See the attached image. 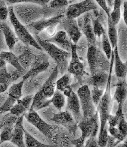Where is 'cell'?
Returning a JSON list of instances; mask_svg holds the SVG:
<instances>
[{
	"label": "cell",
	"instance_id": "cell-1",
	"mask_svg": "<svg viewBox=\"0 0 127 147\" xmlns=\"http://www.w3.org/2000/svg\"><path fill=\"white\" fill-rule=\"evenodd\" d=\"M58 74V68L56 66L48 78L45 81L39 90L34 95L29 110H39L49 105V100L55 90V83Z\"/></svg>",
	"mask_w": 127,
	"mask_h": 147
},
{
	"label": "cell",
	"instance_id": "cell-2",
	"mask_svg": "<svg viewBox=\"0 0 127 147\" xmlns=\"http://www.w3.org/2000/svg\"><path fill=\"white\" fill-rule=\"evenodd\" d=\"M111 62L110 63L109 74L107 80V85L104 90V94L101 98L98 106L97 111L99 116L100 121V127L99 133L103 131V130L107 127V121L109 115L112 109V99L111 93V86L112 80V74L114 67V50L112 51L111 56Z\"/></svg>",
	"mask_w": 127,
	"mask_h": 147
},
{
	"label": "cell",
	"instance_id": "cell-3",
	"mask_svg": "<svg viewBox=\"0 0 127 147\" xmlns=\"http://www.w3.org/2000/svg\"><path fill=\"white\" fill-rule=\"evenodd\" d=\"M34 37L42 49L45 50L56 62L59 73L61 75L65 74L71 59V53L60 49L47 40L42 39L39 35H34Z\"/></svg>",
	"mask_w": 127,
	"mask_h": 147
},
{
	"label": "cell",
	"instance_id": "cell-4",
	"mask_svg": "<svg viewBox=\"0 0 127 147\" xmlns=\"http://www.w3.org/2000/svg\"><path fill=\"white\" fill-rule=\"evenodd\" d=\"M12 6L14 14L18 20L21 23H26L27 25L40 20L43 14L42 6L36 3H17Z\"/></svg>",
	"mask_w": 127,
	"mask_h": 147
},
{
	"label": "cell",
	"instance_id": "cell-5",
	"mask_svg": "<svg viewBox=\"0 0 127 147\" xmlns=\"http://www.w3.org/2000/svg\"><path fill=\"white\" fill-rule=\"evenodd\" d=\"M99 115L98 111L89 118H82L78 122L82 135L80 138L72 141V144L77 147L84 146L85 141L89 137H96L99 131Z\"/></svg>",
	"mask_w": 127,
	"mask_h": 147
},
{
	"label": "cell",
	"instance_id": "cell-6",
	"mask_svg": "<svg viewBox=\"0 0 127 147\" xmlns=\"http://www.w3.org/2000/svg\"><path fill=\"white\" fill-rule=\"evenodd\" d=\"M10 22L13 27L14 31L18 39L20 42H23L27 46H32L37 50H42V47L39 45L34 36L29 32L27 27L21 23L17 18L14 12L12 6L9 7V16Z\"/></svg>",
	"mask_w": 127,
	"mask_h": 147
},
{
	"label": "cell",
	"instance_id": "cell-7",
	"mask_svg": "<svg viewBox=\"0 0 127 147\" xmlns=\"http://www.w3.org/2000/svg\"><path fill=\"white\" fill-rule=\"evenodd\" d=\"M24 116L28 122L36 127L47 138L54 142H56L57 137L53 127L43 120L36 111L28 110Z\"/></svg>",
	"mask_w": 127,
	"mask_h": 147
},
{
	"label": "cell",
	"instance_id": "cell-8",
	"mask_svg": "<svg viewBox=\"0 0 127 147\" xmlns=\"http://www.w3.org/2000/svg\"><path fill=\"white\" fill-rule=\"evenodd\" d=\"M83 112L82 118H89L93 116L97 110L92 100L90 90L88 85L80 87L77 92Z\"/></svg>",
	"mask_w": 127,
	"mask_h": 147
},
{
	"label": "cell",
	"instance_id": "cell-9",
	"mask_svg": "<svg viewBox=\"0 0 127 147\" xmlns=\"http://www.w3.org/2000/svg\"><path fill=\"white\" fill-rule=\"evenodd\" d=\"M98 5L95 0H83L80 2L70 5L66 11V18L76 19L82 15L98 9Z\"/></svg>",
	"mask_w": 127,
	"mask_h": 147
},
{
	"label": "cell",
	"instance_id": "cell-10",
	"mask_svg": "<svg viewBox=\"0 0 127 147\" xmlns=\"http://www.w3.org/2000/svg\"><path fill=\"white\" fill-rule=\"evenodd\" d=\"M49 66V63L46 55L42 54L35 55L34 62L29 70L23 76V80L26 81L34 78L38 74L46 71Z\"/></svg>",
	"mask_w": 127,
	"mask_h": 147
},
{
	"label": "cell",
	"instance_id": "cell-11",
	"mask_svg": "<svg viewBox=\"0 0 127 147\" xmlns=\"http://www.w3.org/2000/svg\"><path fill=\"white\" fill-rule=\"evenodd\" d=\"M71 56L67 71L70 74H72L77 80H82L83 76L86 74L85 67L83 63L80 61L77 53V45L72 44L71 46Z\"/></svg>",
	"mask_w": 127,
	"mask_h": 147
},
{
	"label": "cell",
	"instance_id": "cell-12",
	"mask_svg": "<svg viewBox=\"0 0 127 147\" xmlns=\"http://www.w3.org/2000/svg\"><path fill=\"white\" fill-rule=\"evenodd\" d=\"M64 17V15L59 14L49 18H42L39 20L27 24L26 27L29 32L33 35H39V34L45 30L49 26L53 24L58 25Z\"/></svg>",
	"mask_w": 127,
	"mask_h": 147
},
{
	"label": "cell",
	"instance_id": "cell-13",
	"mask_svg": "<svg viewBox=\"0 0 127 147\" xmlns=\"http://www.w3.org/2000/svg\"><path fill=\"white\" fill-rule=\"evenodd\" d=\"M51 120L54 123L66 128L72 135L76 136L78 123L74 119L72 115L67 110L60 111L58 113L54 114Z\"/></svg>",
	"mask_w": 127,
	"mask_h": 147
},
{
	"label": "cell",
	"instance_id": "cell-14",
	"mask_svg": "<svg viewBox=\"0 0 127 147\" xmlns=\"http://www.w3.org/2000/svg\"><path fill=\"white\" fill-rule=\"evenodd\" d=\"M78 19V25L80 31L83 32L86 37L88 47L89 45H96V36L93 32V27L92 23V18L88 12L84 14L81 17H79Z\"/></svg>",
	"mask_w": 127,
	"mask_h": 147
},
{
	"label": "cell",
	"instance_id": "cell-15",
	"mask_svg": "<svg viewBox=\"0 0 127 147\" xmlns=\"http://www.w3.org/2000/svg\"><path fill=\"white\" fill-rule=\"evenodd\" d=\"M17 119L18 117L10 113L7 114V115H5L0 120V122H2L3 124L0 131V145L3 142L11 140L13 134L14 126Z\"/></svg>",
	"mask_w": 127,
	"mask_h": 147
},
{
	"label": "cell",
	"instance_id": "cell-16",
	"mask_svg": "<svg viewBox=\"0 0 127 147\" xmlns=\"http://www.w3.org/2000/svg\"><path fill=\"white\" fill-rule=\"evenodd\" d=\"M64 18L60 21L61 25L72 42L77 45L83 35L78 25L77 20L76 19L70 20Z\"/></svg>",
	"mask_w": 127,
	"mask_h": 147
},
{
	"label": "cell",
	"instance_id": "cell-17",
	"mask_svg": "<svg viewBox=\"0 0 127 147\" xmlns=\"http://www.w3.org/2000/svg\"><path fill=\"white\" fill-rule=\"evenodd\" d=\"M66 110L71 114L77 123L80 121L83 116L81 114L80 102L77 94L72 92L70 96L67 97Z\"/></svg>",
	"mask_w": 127,
	"mask_h": 147
},
{
	"label": "cell",
	"instance_id": "cell-18",
	"mask_svg": "<svg viewBox=\"0 0 127 147\" xmlns=\"http://www.w3.org/2000/svg\"><path fill=\"white\" fill-rule=\"evenodd\" d=\"M24 116L21 115L18 117L14 126L13 131L10 142L14 145L18 147H25L24 142V133L23 127V120Z\"/></svg>",
	"mask_w": 127,
	"mask_h": 147
},
{
	"label": "cell",
	"instance_id": "cell-19",
	"mask_svg": "<svg viewBox=\"0 0 127 147\" xmlns=\"http://www.w3.org/2000/svg\"><path fill=\"white\" fill-rule=\"evenodd\" d=\"M46 40L64 50L70 53L71 51V46L73 42L64 30L58 32L53 36Z\"/></svg>",
	"mask_w": 127,
	"mask_h": 147
},
{
	"label": "cell",
	"instance_id": "cell-20",
	"mask_svg": "<svg viewBox=\"0 0 127 147\" xmlns=\"http://www.w3.org/2000/svg\"><path fill=\"white\" fill-rule=\"evenodd\" d=\"M33 96V95H29L17 100L11 109L10 113L18 117L24 115L30 107Z\"/></svg>",
	"mask_w": 127,
	"mask_h": 147
},
{
	"label": "cell",
	"instance_id": "cell-21",
	"mask_svg": "<svg viewBox=\"0 0 127 147\" xmlns=\"http://www.w3.org/2000/svg\"><path fill=\"white\" fill-rule=\"evenodd\" d=\"M0 29L1 30L7 47L9 51H12L15 44L19 40L13 31L10 27L3 22H0Z\"/></svg>",
	"mask_w": 127,
	"mask_h": 147
},
{
	"label": "cell",
	"instance_id": "cell-22",
	"mask_svg": "<svg viewBox=\"0 0 127 147\" xmlns=\"http://www.w3.org/2000/svg\"><path fill=\"white\" fill-rule=\"evenodd\" d=\"M114 72L117 77L120 78H125L127 76V62H123L120 59L118 53L117 45L114 47Z\"/></svg>",
	"mask_w": 127,
	"mask_h": 147
},
{
	"label": "cell",
	"instance_id": "cell-23",
	"mask_svg": "<svg viewBox=\"0 0 127 147\" xmlns=\"http://www.w3.org/2000/svg\"><path fill=\"white\" fill-rule=\"evenodd\" d=\"M97 53L96 45H89L88 47L87 60L92 76L98 72V68L99 67V62Z\"/></svg>",
	"mask_w": 127,
	"mask_h": 147
},
{
	"label": "cell",
	"instance_id": "cell-24",
	"mask_svg": "<svg viewBox=\"0 0 127 147\" xmlns=\"http://www.w3.org/2000/svg\"><path fill=\"white\" fill-rule=\"evenodd\" d=\"M70 74H64L59 80H56L55 88L64 94L65 96L68 97L72 93V89L70 85Z\"/></svg>",
	"mask_w": 127,
	"mask_h": 147
},
{
	"label": "cell",
	"instance_id": "cell-25",
	"mask_svg": "<svg viewBox=\"0 0 127 147\" xmlns=\"http://www.w3.org/2000/svg\"><path fill=\"white\" fill-rule=\"evenodd\" d=\"M127 97V82L123 78L119 80L116 85L115 93L114 94L112 100H115L118 105H122L126 99Z\"/></svg>",
	"mask_w": 127,
	"mask_h": 147
},
{
	"label": "cell",
	"instance_id": "cell-26",
	"mask_svg": "<svg viewBox=\"0 0 127 147\" xmlns=\"http://www.w3.org/2000/svg\"><path fill=\"white\" fill-rule=\"evenodd\" d=\"M0 58L5 61L7 63L13 66L18 71L25 74V70L20 65L18 56L11 51H2L0 53Z\"/></svg>",
	"mask_w": 127,
	"mask_h": 147
},
{
	"label": "cell",
	"instance_id": "cell-27",
	"mask_svg": "<svg viewBox=\"0 0 127 147\" xmlns=\"http://www.w3.org/2000/svg\"><path fill=\"white\" fill-rule=\"evenodd\" d=\"M24 74L16 70L12 73H9L6 77H0V94L5 92L12 83Z\"/></svg>",
	"mask_w": 127,
	"mask_h": 147
},
{
	"label": "cell",
	"instance_id": "cell-28",
	"mask_svg": "<svg viewBox=\"0 0 127 147\" xmlns=\"http://www.w3.org/2000/svg\"><path fill=\"white\" fill-rule=\"evenodd\" d=\"M108 74L105 71H100L92 76L91 82L93 86L105 90L107 85Z\"/></svg>",
	"mask_w": 127,
	"mask_h": 147
},
{
	"label": "cell",
	"instance_id": "cell-29",
	"mask_svg": "<svg viewBox=\"0 0 127 147\" xmlns=\"http://www.w3.org/2000/svg\"><path fill=\"white\" fill-rule=\"evenodd\" d=\"M18 57L21 66L25 70H27L30 68L34 62L35 55L31 51L29 47H27L24 51L18 56Z\"/></svg>",
	"mask_w": 127,
	"mask_h": 147
},
{
	"label": "cell",
	"instance_id": "cell-30",
	"mask_svg": "<svg viewBox=\"0 0 127 147\" xmlns=\"http://www.w3.org/2000/svg\"><path fill=\"white\" fill-rule=\"evenodd\" d=\"M51 103L53 104V105L56 109H57L59 111H61L65 105V95L59 90L56 89L53 96L49 100V104H50Z\"/></svg>",
	"mask_w": 127,
	"mask_h": 147
},
{
	"label": "cell",
	"instance_id": "cell-31",
	"mask_svg": "<svg viewBox=\"0 0 127 147\" xmlns=\"http://www.w3.org/2000/svg\"><path fill=\"white\" fill-rule=\"evenodd\" d=\"M108 34L107 36L111 44L112 48L114 49L117 45V30L116 25L112 22L110 17H108Z\"/></svg>",
	"mask_w": 127,
	"mask_h": 147
},
{
	"label": "cell",
	"instance_id": "cell-32",
	"mask_svg": "<svg viewBox=\"0 0 127 147\" xmlns=\"http://www.w3.org/2000/svg\"><path fill=\"white\" fill-rule=\"evenodd\" d=\"M24 142L25 147H48L51 146L47 145L41 143L39 140L35 138L33 136L29 134L27 130L24 128Z\"/></svg>",
	"mask_w": 127,
	"mask_h": 147
},
{
	"label": "cell",
	"instance_id": "cell-33",
	"mask_svg": "<svg viewBox=\"0 0 127 147\" xmlns=\"http://www.w3.org/2000/svg\"><path fill=\"white\" fill-rule=\"evenodd\" d=\"M25 82V80H23L18 83L12 84L9 88L8 95L13 96L17 100L19 99L22 96V89Z\"/></svg>",
	"mask_w": 127,
	"mask_h": 147
},
{
	"label": "cell",
	"instance_id": "cell-34",
	"mask_svg": "<svg viewBox=\"0 0 127 147\" xmlns=\"http://www.w3.org/2000/svg\"><path fill=\"white\" fill-rule=\"evenodd\" d=\"M122 3V0H114V8L110 13V17L115 25H117L120 20Z\"/></svg>",
	"mask_w": 127,
	"mask_h": 147
},
{
	"label": "cell",
	"instance_id": "cell-35",
	"mask_svg": "<svg viewBox=\"0 0 127 147\" xmlns=\"http://www.w3.org/2000/svg\"><path fill=\"white\" fill-rule=\"evenodd\" d=\"M102 50L105 54L107 59L110 60L111 53L113 50L111 44L108 38L107 34L105 32L102 35Z\"/></svg>",
	"mask_w": 127,
	"mask_h": 147
},
{
	"label": "cell",
	"instance_id": "cell-36",
	"mask_svg": "<svg viewBox=\"0 0 127 147\" xmlns=\"http://www.w3.org/2000/svg\"><path fill=\"white\" fill-rule=\"evenodd\" d=\"M5 2L10 4H17V3H32L38 4L42 6L47 5L50 0H3Z\"/></svg>",
	"mask_w": 127,
	"mask_h": 147
},
{
	"label": "cell",
	"instance_id": "cell-37",
	"mask_svg": "<svg viewBox=\"0 0 127 147\" xmlns=\"http://www.w3.org/2000/svg\"><path fill=\"white\" fill-rule=\"evenodd\" d=\"M105 90H102L98 87L93 86V89L90 91L91 96L92 100L93 101L94 105L95 107H97L99 101L100 100L101 98L104 94Z\"/></svg>",
	"mask_w": 127,
	"mask_h": 147
},
{
	"label": "cell",
	"instance_id": "cell-38",
	"mask_svg": "<svg viewBox=\"0 0 127 147\" xmlns=\"http://www.w3.org/2000/svg\"><path fill=\"white\" fill-rule=\"evenodd\" d=\"M93 27V32L94 35L96 37H98L100 38L101 36H102V34L105 33L106 30L102 25L101 24L99 18H96L95 20H92Z\"/></svg>",
	"mask_w": 127,
	"mask_h": 147
},
{
	"label": "cell",
	"instance_id": "cell-39",
	"mask_svg": "<svg viewBox=\"0 0 127 147\" xmlns=\"http://www.w3.org/2000/svg\"><path fill=\"white\" fill-rule=\"evenodd\" d=\"M9 16V7L7 3L3 0H0V22L7 20Z\"/></svg>",
	"mask_w": 127,
	"mask_h": 147
},
{
	"label": "cell",
	"instance_id": "cell-40",
	"mask_svg": "<svg viewBox=\"0 0 127 147\" xmlns=\"http://www.w3.org/2000/svg\"><path fill=\"white\" fill-rule=\"evenodd\" d=\"M107 131L112 136V137L116 138L120 142L123 141L126 138L122 134L117 127H108Z\"/></svg>",
	"mask_w": 127,
	"mask_h": 147
},
{
	"label": "cell",
	"instance_id": "cell-41",
	"mask_svg": "<svg viewBox=\"0 0 127 147\" xmlns=\"http://www.w3.org/2000/svg\"><path fill=\"white\" fill-rule=\"evenodd\" d=\"M107 127L103 130L102 132L99 134V138H98V146L99 147H104L107 146V140H108V132H107Z\"/></svg>",
	"mask_w": 127,
	"mask_h": 147
},
{
	"label": "cell",
	"instance_id": "cell-42",
	"mask_svg": "<svg viewBox=\"0 0 127 147\" xmlns=\"http://www.w3.org/2000/svg\"><path fill=\"white\" fill-rule=\"evenodd\" d=\"M49 7L50 8H58V7H64L68 5L67 0H50L49 3Z\"/></svg>",
	"mask_w": 127,
	"mask_h": 147
},
{
	"label": "cell",
	"instance_id": "cell-43",
	"mask_svg": "<svg viewBox=\"0 0 127 147\" xmlns=\"http://www.w3.org/2000/svg\"><path fill=\"white\" fill-rule=\"evenodd\" d=\"M118 129L120 131L122 134L126 137L127 134V121L125 120L124 117L122 118L117 126Z\"/></svg>",
	"mask_w": 127,
	"mask_h": 147
},
{
	"label": "cell",
	"instance_id": "cell-44",
	"mask_svg": "<svg viewBox=\"0 0 127 147\" xmlns=\"http://www.w3.org/2000/svg\"><path fill=\"white\" fill-rule=\"evenodd\" d=\"M9 74L8 72L7 68V62L0 58V77H6Z\"/></svg>",
	"mask_w": 127,
	"mask_h": 147
},
{
	"label": "cell",
	"instance_id": "cell-45",
	"mask_svg": "<svg viewBox=\"0 0 127 147\" xmlns=\"http://www.w3.org/2000/svg\"><path fill=\"white\" fill-rule=\"evenodd\" d=\"M119 121V119L116 115L114 116L110 114L107 120V126L108 127H117Z\"/></svg>",
	"mask_w": 127,
	"mask_h": 147
},
{
	"label": "cell",
	"instance_id": "cell-46",
	"mask_svg": "<svg viewBox=\"0 0 127 147\" xmlns=\"http://www.w3.org/2000/svg\"><path fill=\"white\" fill-rule=\"evenodd\" d=\"M95 1L98 5H99L102 9H103V10L107 14V17H110V12L107 6L106 1V0H95Z\"/></svg>",
	"mask_w": 127,
	"mask_h": 147
},
{
	"label": "cell",
	"instance_id": "cell-47",
	"mask_svg": "<svg viewBox=\"0 0 127 147\" xmlns=\"http://www.w3.org/2000/svg\"><path fill=\"white\" fill-rule=\"evenodd\" d=\"M85 147H98V142L96 137H89L84 143Z\"/></svg>",
	"mask_w": 127,
	"mask_h": 147
},
{
	"label": "cell",
	"instance_id": "cell-48",
	"mask_svg": "<svg viewBox=\"0 0 127 147\" xmlns=\"http://www.w3.org/2000/svg\"><path fill=\"white\" fill-rule=\"evenodd\" d=\"M57 26V24H53V25L50 26L45 30V33L49 37L51 38L55 34Z\"/></svg>",
	"mask_w": 127,
	"mask_h": 147
},
{
	"label": "cell",
	"instance_id": "cell-49",
	"mask_svg": "<svg viewBox=\"0 0 127 147\" xmlns=\"http://www.w3.org/2000/svg\"><path fill=\"white\" fill-rule=\"evenodd\" d=\"M127 1H124V10H123V19L124 20V22L127 25Z\"/></svg>",
	"mask_w": 127,
	"mask_h": 147
},
{
	"label": "cell",
	"instance_id": "cell-50",
	"mask_svg": "<svg viewBox=\"0 0 127 147\" xmlns=\"http://www.w3.org/2000/svg\"><path fill=\"white\" fill-rule=\"evenodd\" d=\"M2 126H3L2 123V122H0V131H1V128L2 127Z\"/></svg>",
	"mask_w": 127,
	"mask_h": 147
}]
</instances>
